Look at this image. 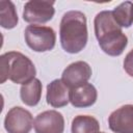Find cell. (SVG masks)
I'll list each match as a JSON object with an SVG mask.
<instances>
[{"mask_svg":"<svg viewBox=\"0 0 133 133\" xmlns=\"http://www.w3.org/2000/svg\"><path fill=\"white\" fill-rule=\"evenodd\" d=\"M95 34L99 46L109 56H119L128 45V37L113 18L112 11L102 10L94 20Z\"/></svg>","mask_w":133,"mask_h":133,"instance_id":"1","label":"cell"},{"mask_svg":"<svg viewBox=\"0 0 133 133\" xmlns=\"http://www.w3.org/2000/svg\"><path fill=\"white\" fill-rule=\"evenodd\" d=\"M59 37L62 49L70 54L81 52L88 39L86 17L82 11H66L60 21Z\"/></svg>","mask_w":133,"mask_h":133,"instance_id":"2","label":"cell"},{"mask_svg":"<svg viewBox=\"0 0 133 133\" xmlns=\"http://www.w3.org/2000/svg\"><path fill=\"white\" fill-rule=\"evenodd\" d=\"M1 83L7 79L17 84H25L35 78L36 70L26 55L17 51H9L0 56Z\"/></svg>","mask_w":133,"mask_h":133,"instance_id":"3","label":"cell"},{"mask_svg":"<svg viewBox=\"0 0 133 133\" xmlns=\"http://www.w3.org/2000/svg\"><path fill=\"white\" fill-rule=\"evenodd\" d=\"M27 46L34 52L51 51L55 47L56 33L53 28L43 25H28L24 31Z\"/></svg>","mask_w":133,"mask_h":133,"instance_id":"4","label":"cell"},{"mask_svg":"<svg viewBox=\"0 0 133 133\" xmlns=\"http://www.w3.org/2000/svg\"><path fill=\"white\" fill-rule=\"evenodd\" d=\"M54 3V1L42 0H31L26 2L23 8L24 21L34 25L51 21L55 14Z\"/></svg>","mask_w":133,"mask_h":133,"instance_id":"5","label":"cell"},{"mask_svg":"<svg viewBox=\"0 0 133 133\" xmlns=\"http://www.w3.org/2000/svg\"><path fill=\"white\" fill-rule=\"evenodd\" d=\"M33 124L30 111L20 106L10 108L4 118V128L7 133H29Z\"/></svg>","mask_w":133,"mask_h":133,"instance_id":"6","label":"cell"},{"mask_svg":"<svg viewBox=\"0 0 133 133\" xmlns=\"http://www.w3.org/2000/svg\"><path fill=\"white\" fill-rule=\"evenodd\" d=\"M91 77V68L85 61L79 60L69 64L62 72L61 80L70 88H76L88 82Z\"/></svg>","mask_w":133,"mask_h":133,"instance_id":"7","label":"cell"},{"mask_svg":"<svg viewBox=\"0 0 133 133\" xmlns=\"http://www.w3.org/2000/svg\"><path fill=\"white\" fill-rule=\"evenodd\" d=\"M33 127L35 133H63L64 118L56 110H46L36 115Z\"/></svg>","mask_w":133,"mask_h":133,"instance_id":"8","label":"cell"},{"mask_svg":"<svg viewBox=\"0 0 133 133\" xmlns=\"http://www.w3.org/2000/svg\"><path fill=\"white\" fill-rule=\"evenodd\" d=\"M108 125L114 133H133V105L126 104L112 111Z\"/></svg>","mask_w":133,"mask_h":133,"instance_id":"9","label":"cell"},{"mask_svg":"<svg viewBox=\"0 0 133 133\" xmlns=\"http://www.w3.org/2000/svg\"><path fill=\"white\" fill-rule=\"evenodd\" d=\"M70 91L61 79H55L47 85V103L54 108L64 107L70 102Z\"/></svg>","mask_w":133,"mask_h":133,"instance_id":"10","label":"cell"},{"mask_svg":"<svg viewBox=\"0 0 133 133\" xmlns=\"http://www.w3.org/2000/svg\"><path fill=\"white\" fill-rule=\"evenodd\" d=\"M98 99V91L91 83H85L70 91V103L75 108H86L92 106Z\"/></svg>","mask_w":133,"mask_h":133,"instance_id":"11","label":"cell"},{"mask_svg":"<svg viewBox=\"0 0 133 133\" xmlns=\"http://www.w3.org/2000/svg\"><path fill=\"white\" fill-rule=\"evenodd\" d=\"M43 84L39 79L34 78L31 81L23 84L20 88V97L22 102L30 107L36 106L42 98Z\"/></svg>","mask_w":133,"mask_h":133,"instance_id":"12","label":"cell"},{"mask_svg":"<svg viewBox=\"0 0 133 133\" xmlns=\"http://www.w3.org/2000/svg\"><path fill=\"white\" fill-rule=\"evenodd\" d=\"M72 133H99L100 124L91 115H77L72 121Z\"/></svg>","mask_w":133,"mask_h":133,"instance_id":"13","label":"cell"},{"mask_svg":"<svg viewBox=\"0 0 133 133\" xmlns=\"http://www.w3.org/2000/svg\"><path fill=\"white\" fill-rule=\"evenodd\" d=\"M19 18L16 6L11 1H0V25L4 29H12L18 25Z\"/></svg>","mask_w":133,"mask_h":133,"instance_id":"14","label":"cell"},{"mask_svg":"<svg viewBox=\"0 0 133 133\" xmlns=\"http://www.w3.org/2000/svg\"><path fill=\"white\" fill-rule=\"evenodd\" d=\"M112 15L122 28H129L133 24V2H122L112 10Z\"/></svg>","mask_w":133,"mask_h":133,"instance_id":"15","label":"cell"},{"mask_svg":"<svg viewBox=\"0 0 133 133\" xmlns=\"http://www.w3.org/2000/svg\"><path fill=\"white\" fill-rule=\"evenodd\" d=\"M124 70L130 77H133V49L127 53L124 59Z\"/></svg>","mask_w":133,"mask_h":133,"instance_id":"16","label":"cell"},{"mask_svg":"<svg viewBox=\"0 0 133 133\" xmlns=\"http://www.w3.org/2000/svg\"><path fill=\"white\" fill-rule=\"evenodd\" d=\"M99 133H105V132H99Z\"/></svg>","mask_w":133,"mask_h":133,"instance_id":"17","label":"cell"}]
</instances>
